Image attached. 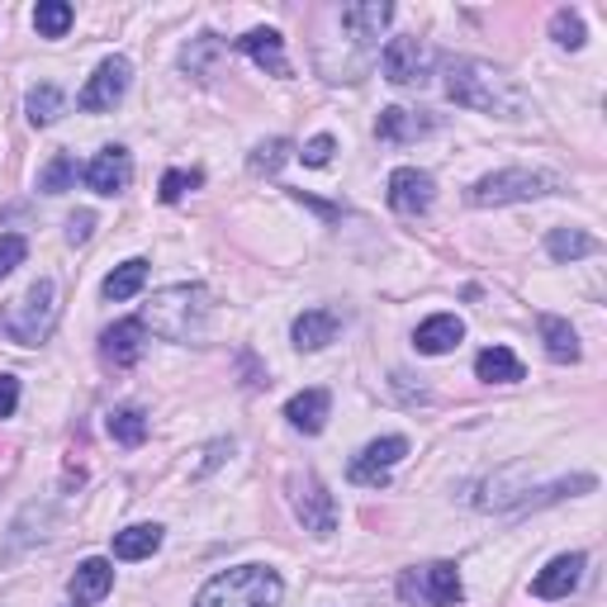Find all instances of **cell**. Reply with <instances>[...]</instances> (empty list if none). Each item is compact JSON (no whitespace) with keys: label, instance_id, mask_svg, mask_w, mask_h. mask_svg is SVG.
<instances>
[{"label":"cell","instance_id":"cell-1","mask_svg":"<svg viewBox=\"0 0 607 607\" xmlns=\"http://www.w3.org/2000/svg\"><path fill=\"white\" fill-rule=\"evenodd\" d=\"M446 95H451L460 109L503 115V119H513L518 105H522V90L508 82L499 67L475 62V57H451V62H446Z\"/></svg>","mask_w":607,"mask_h":607},{"label":"cell","instance_id":"cell-2","mask_svg":"<svg viewBox=\"0 0 607 607\" xmlns=\"http://www.w3.org/2000/svg\"><path fill=\"white\" fill-rule=\"evenodd\" d=\"M280 598H285V584L276 569L237 565L228 574H214V579L200 588L195 607H280Z\"/></svg>","mask_w":607,"mask_h":607},{"label":"cell","instance_id":"cell-3","mask_svg":"<svg viewBox=\"0 0 607 607\" xmlns=\"http://www.w3.org/2000/svg\"><path fill=\"white\" fill-rule=\"evenodd\" d=\"M204 318H210V290L204 285H171L148 303V323L167 342H200Z\"/></svg>","mask_w":607,"mask_h":607},{"label":"cell","instance_id":"cell-4","mask_svg":"<svg viewBox=\"0 0 607 607\" xmlns=\"http://www.w3.org/2000/svg\"><path fill=\"white\" fill-rule=\"evenodd\" d=\"M57 323V285L53 280H34L20 299L6 303V313H0V328L10 332L20 347H39L47 332Z\"/></svg>","mask_w":607,"mask_h":607},{"label":"cell","instance_id":"cell-5","mask_svg":"<svg viewBox=\"0 0 607 607\" xmlns=\"http://www.w3.org/2000/svg\"><path fill=\"white\" fill-rule=\"evenodd\" d=\"M555 190V175L546 171H526V167H508V171H493V175H479L470 185V204L475 210H499V204H522V200H536Z\"/></svg>","mask_w":607,"mask_h":607},{"label":"cell","instance_id":"cell-6","mask_svg":"<svg viewBox=\"0 0 607 607\" xmlns=\"http://www.w3.org/2000/svg\"><path fill=\"white\" fill-rule=\"evenodd\" d=\"M398 594L408 603H427V607H460L466 598V588H460V569L456 565H427V569H408L404 579H398Z\"/></svg>","mask_w":607,"mask_h":607},{"label":"cell","instance_id":"cell-7","mask_svg":"<svg viewBox=\"0 0 607 607\" xmlns=\"http://www.w3.org/2000/svg\"><path fill=\"white\" fill-rule=\"evenodd\" d=\"M290 503H295V513L303 522V532H313V536L338 532V503H332V493L318 484L313 475H295L290 479Z\"/></svg>","mask_w":607,"mask_h":607},{"label":"cell","instance_id":"cell-8","mask_svg":"<svg viewBox=\"0 0 607 607\" xmlns=\"http://www.w3.org/2000/svg\"><path fill=\"white\" fill-rule=\"evenodd\" d=\"M129 76L134 67L124 57H109L95 67V76L82 86V95H76V109H86V115H100V109H115L124 100V90H129Z\"/></svg>","mask_w":607,"mask_h":607},{"label":"cell","instance_id":"cell-9","mask_svg":"<svg viewBox=\"0 0 607 607\" xmlns=\"http://www.w3.org/2000/svg\"><path fill=\"white\" fill-rule=\"evenodd\" d=\"M408 456V441L404 437H380V441H371V446H361V456L351 460V484H371V489H380L390 479V470L398 466V460Z\"/></svg>","mask_w":607,"mask_h":607},{"label":"cell","instance_id":"cell-10","mask_svg":"<svg viewBox=\"0 0 607 607\" xmlns=\"http://www.w3.org/2000/svg\"><path fill=\"white\" fill-rule=\"evenodd\" d=\"M380 67H385L394 86H418V82H427L433 53L423 47V39H390L385 53H380Z\"/></svg>","mask_w":607,"mask_h":607},{"label":"cell","instance_id":"cell-11","mask_svg":"<svg viewBox=\"0 0 607 607\" xmlns=\"http://www.w3.org/2000/svg\"><path fill=\"white\" fill-rule=\"evenodd\" d=\"M390 210L404 214V219H418L433 210V175L418 171V167H398L390 175Z\"/></svg>","mask_w":607,"mask_h":607},{"label":"cell","instance_id":"cell-12","mask_svg":"<svg viewBox=\"0 0 607 607\" xmlns=\"http://www.w3.org/2000/svg\"><path fill=\"white\" fill-rule=\"evenodd\" d=\"M142 342H148V323H142V318H119L115 328L100 332V356H105V365H115V371H129L142 356Z\"/></svg>","mask_w":607,"mask_h":607},{"label":"cell","instance_id":"cell-13","mask_svg":"<svg viewBox=\"0 0 607 607\" xmlns=\"http://www.w3.org/2000/svg\"><path fill=\"white\" fill-rule=\"evenodd\" d=\"M82 175L95 195H119V190H129V181H134V157L124 148H100Z\"/></svg>","mask_w":607,"mask_h":607},{"label":"cell","instance_id":"cell-14","mask_svg":"<svg viewBox=\"0 0 607 607\" xmlns=\"http://www.w3.org/2000/svg\"><path fill=\"white\" fill-rule=\"evenodd\" d=\"M584 565H588V561H584L579 551H574V555H555V561L532 579V594H536V598H546V603L569 598L574 588H579V579H584Z\"/></svg>","mask_w":607,"mask_h":607},{"label":"cell","instance_id":"cell-15","mask_svg":"<svg viewBox=\"0 0 607 607\" xmlns=\"http://www.w3.org/2000/svg\"><path fill=\"white\" fill-rule=\"evenodd\" d=\"M328 408H332L328 390H303V394H295L290 404H285V418H290L295 433H303V437H318V433H323V427H328Z\"/></svg>","mask_w":607,"mask_h":607},{"label":"cell","instance_id":"cell-16","mask_svg":"<svg viewBox=\"0 0 607 607\" xmlns=\"http://www.w3.org/2000/svg\"><path fill=\"white\" fill-rule=\"evenodd\" d=\"M237 47H243L257 67H266L270 76H290V62H285V39L276 34V29H252V34L237 39Z\"/></svg>","mask_w":607,"mask_h":607},{"label":"cell","instance_id":"cell-17","mask_svg":"<svg viewBox=\"0 0 607 607\" xmlns=\"http://www.w3.org/2000/svg\"><path fill=\"white\" fill-rule=\"evenodd\" d=\"M109 588H115V565H109V561H100V555H95V561L76 565V574H72V598L82 603V607H95V603L109 594Z\"/></svg>","mask_w":607,"mask_h":607},{"label":"cell","instance_id":"cell-18","mask_svg":"<svg viewBox=\"0 0 607 607\" xmlns=\"http://www.w3.org/2000/svg\"><path fill=\"white\" fill-rule=\"evenodd\" d=\"M460 338H466V323H460L456 313H437V318H427V323L413 332V347H418L423 356H441V351L460 347Z\"/></svg>","mask_w":607,"mask_h":607},{"label":"cell","instance_id":"cell-19","mask_svg":"<svg viewBox=\"0 0 607 607\" xmlns=\"http://www.w3.org/2000/svg\"><path fill=\"white\" fill-rule=\"evenodd\" d=\"M338 313H332V309H303L299 318H295V332H290V338H295V347L299 351H323L332 338H338Z\"/></svg>","mask_w":607,"mask_h":607},{"label":"cell","instance_id":"cell-20","mask_svg":"<svg viewBox=\"0 0 607 607\" xmlns=\"http://www.w3.org/2000/svg\"><path fill=\"white\" fill-rule=\"evenodd\" d=\"M394 20V6H385V0H371V6H347L342 10V24L356 34V43L371 47L380 39V29H385Z\"/></svg>","mask_w":607,"mask_h":607},{"label":"cell","instance_id":"cell-21","mask_svg":"<svg viewBox=\"0 0 607 607\" xmlns=\"http://www.w3.org/2000/svg\"><path fill=\"white\" fill-rule=\"evenodd\" d=\"M475 375L484 380V385H518V380H522V361L508 347H484L475 356Z\"/></svg>","mask_w":607,"mask_h":607},{"label":"cell","instance_id":"cell-22","mask_svg":"<svg viewBox=\"0 0 607 607\" xmlns=\"http://www.w3.org/2000/svg\"><path fill=\"white\" fill-rule=\"evenodd\" d=\"M157 546H162V526L157 522H138L115 532V561H148Z\"/></svg>","mask_w":607,"mask_h":607},{"label":"cell","instance_id":"cell-23","mask_svg":"<svg viewBox=\"0 0 607 607\" xmlns=\"http://www.w3.org/2000/svg\"><path fill=\"white\" fill-rule=\"evenodd\" d=\"M541 342H546V356L551 361H561V365H574L579 361V338H574V328L565 323V318H555V313H541Z\"/></svg>","mask_w":607,"mask_h":607},{"label":"cell","instance_id":"cell-24","mask_svg":"<svg viewBox=\"0 0 607 607\" xmlns=\"http://www.w3.org/2000/svg\"><path fill=\"white\" fill-rule=\"evenodd\" d=\"M427 129H433V119H418L413 109H385L380 115V124H375V134L385 138V142H413V138H423Z\"/></svg>","mask_w":607,"mask_h":607},{"label":"cell","instance_id":"cell-25","mask_svg":"<svg viewBox=\"0 0 607 607\" xmlns=\"http://www.w3.org/2000/svg\"><path fill=\"white\" fill-rule=\"evenodd\" d=\"M142 285H148V262H142V257H134V262H124V266H115V270H109L100 290H105V299L124 303V299H134V295L142 290Z\"/></svg>","mask_w":607,"mask_h":607},{"label":"cell","instance_id":"cell-26","mask_svg":"<svg viewBox=\"0 0 607 607\" xmlns=\"http://www.w3.org/2000/svg\"><path fill=\"white\" fill-rule=\"evenodd\" d=\"M546 252H551L555 262H579V257H594L598 243L588 233H579V228H551Z\"/></svg>","mask_w":607,"mask_h":607},{"label":"cell","instance_id":"cell-27","mask_svg":"<svg viewBox=\"0 0 607 607\" xmlns=\"http://www.w3.org/2000/svg\"><path fill=\"white\" fill-rule=\"evenodd\" d=\"M62 105H67V100H62L57 86H34V90H29V100H24L29 124H34V129H47V124L62 115Z\"/></svg>","mask_w":607,"mask_h":607},{"label":"cell","instance_id":"cell-28","mask_svg":"<svg viewBox=\"0 0 607 607\" xmlns=\"http://www.w3.org/2000/svg\"><path fill=\"white\" fill-rule=\"evenodd\" d=\"M105 427H109V437H115L119 446H142V437H148V418H142V408H115Z\"/></svg>","mask_w":607,"mask_h":607},{"label":"cell","instance_id":"cell-29","mask_svg":"<svg viewBox=\"0 0 607 607\" xmlns=\"http://www.w3.org/2000/svg\"><path fill=\"white\" fill-rule=\"evenodd\" d=\"M34 29H39L43 39H62L72 29V6H67V0H39Z\"/></svg>","mask_w":607,"mask_h":607},{"label":"cell","instance_id":"cell-30","mask_svg":"<svg viewBox=\"0 0 607 607\" xmlns=\"http://www.w3.org/2000/svg\"><path fill=\"white\" fill-rule=\"evenodd\" d=\"M285 162H290V138H266L252 148V171L257 175H276Z\"/></svg>","mask_w":607,"mask_h":607},{"label":"cell","instance_id":"cell-31","mask_svg":"<svg viewBox=\"0 0 607 607\" xmlns=\"http://www.w3.org/2000/svg\"><path fill=\"white\" fill-rule=\"evenodd\" d=\"M72 185H76V162H72L67 152H57L53 162L39 171V190H47V195H62V190H72Z\"/></svg>","mask_w":607,"mask_h":607},{"label":"cell","instance_id":"cell-32","mask_svg":"<svg viewBox=\"0 0 607 607\" xmlns=\"http://www.w3.org/2000/svg\"><path fill=\"white\" fill-rule=\"evenodd\" d=\"M551 39L561 47H584V20L574 10H555L551 14Z\"/></svg>","mask_w":607,"mask_h":607},{"label":"cell","instance_id":"cell-33","mask_svg":"<svg viewBox=\"0 0 607 607\" xmlns=\"http://www.w3.org/2000/svg\"><path fill=\"white\" fill-rule=\"evenodd\" d=\"M200 181H204L200 171H167V175H162V190H157V195H162V204H175V200H185Z\"/></svg>","mask_w":607,"mask_h":607},{"label":"cell","instance_id":"cell-34","mask_svg":"<svg viewBox=\"0 0 607 607\" xmlns=\"http://www.w3.org/2000/svg\"><path fill=\"white\" fill-rule=\"evenodd\" d=\"M24 257H29V243H24L20 233H6V237H0V280H6L14 266H24Z\"/></svg>","mask_w":607,"mask_h":607},{"label":"cell","instance_id":"cell-35","mask_svg":"<svg viewBox=\"0 0 607 607\" xmlns=\"http://www.w3.org/2000/svg\"><path fill=\"white\" fill-rule=\"evenodd\" d=\"M332 148H338V142H332L328 134H318V138H309V142H303V167H328L332 162Z\"/></svg>","mask_w":607,"mask_h":607},{"label":"cell","instance_id":"cell-36","mask_svg":"<svg viewBox=\"0 0 607 607\" xmlns=\"http://www.w3.org/2000/svg\"><path fill=\"white\" fill-rule=\"evenodd\" d=\"M14 408H20V380H14V375H0V418H10Z\"/></svg>","mask_w":607,"mask_h":607},{"label":"cell","instance_id":"cell-37","mask_svg":"<svg viewBox=\"0 0 607 607\" xmlns=\"http://www.w3.org/2000/svg\"><path fill=\"white\" fill-rule=\"evenodd\" d=\"M90 228H95V214H86V210H82V214H72V219H67V243H72V247H76V243H86Z\"/></svg>","mask_w":607,"mask_h":607}]
</instances>
